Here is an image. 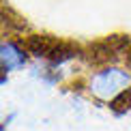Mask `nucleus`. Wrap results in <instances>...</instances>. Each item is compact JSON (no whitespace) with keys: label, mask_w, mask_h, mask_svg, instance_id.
Here are the masks:
<instances>
[{"label":"nucleus","mask_w":131,"mask_h":131,"mask_svg":"<svg viewBox=\"0 0 131 131\" xmlns=\"http://www.w3.org/2000/svg\"><path fill=\"white\" fill-rule=\"evenodd\" d=\"M84 88L95 101L114 105L131 90V69L127 64H101L84 80Z\"/></svg>","instance_id":"nucleus-1"},{"label":"nucleus","mask_w":131,"mask_h":131,"mask_svg":"<svg viewBox=\"0 0 131 131\" xmlns=\"http://www.w3.org/2000/svg\"><path fill=\"white\" fill-rule=\"evenodd\" d=\"M118 103L123 105V112H129V110H131V90H129V92H127V95H125V97H123V99L118 101ZM118 103H114L112 107H116Z\"/></svg>","instance_id":"nucleus-3"},{"label":"nucleus","mask_w":131,"mask_h":131,"mask_svg":"<svg viewBox=\"0 0 131 131\" xmlns=\"http://www.w3.org/2000/svg\"><path fill=\"white\" fill-rule=\"evenodd\" d=\"M28 56L30 52L26 47V43L13 39V37H4L2 43H0V71L7 75V73L24 69L26 62H28Z\"/></svg>","instance_id":"nucleus-2"}]
</instances>
